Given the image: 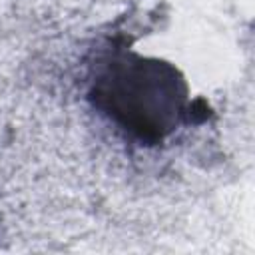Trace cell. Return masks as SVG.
<instances>
[{"instance_id": "6da1fadb", "label": "cell", "mask_w": 255, "mask_h": 255, "mask_svg": "<svg viewBox=\"0 0 255 255\" xmlns=\"http://www.w3.org/2000/svg\"><path fill=\"white\" fill-rule=\"evenodd\" d=\"M86 98L110 126L141 147H157L179 128L209 116L201 100H191L187 80L171 62L139 54L124 36L110 38L98 50Z\"/></svg>"}]
</instances>
